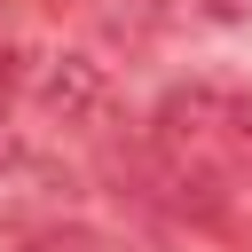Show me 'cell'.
Wrapping results in <instances>:
<instances>
[{
	"mask_svg": "<svg viewBox=\"0 0 252 252\" xmlns=\"http://www.w3.org/2000/svg\"><path fill=\"white\" fill-rule=\"evenodd\" d=\"M0 165H8V142H0Z\"/></svg>",
	"mask_w": 252,
	"mask_h": 252,
	"instance_id": "5",
	"label": "cell"
},
{
	"mask_svg": "<svg viewBox=\"0 0 252 252\" xmlns=\"http://www.w3.org/2000/svg\"><path fill=\"white\" fill-rule=\"evenodd\" d=\"M228 173H252V87H228Z\"/></svg>",
	"mask_w": 252,
	"mask_h": 252,
	"instance_id": "2",
	"label": "cell"
},
{
	"mask_svg": "<svg viewBox=\"0 0 252 252\" xmlns=\"http://www.w3.org/2000/svg\"><path fill=\"white\" fill-rule=\"evenodd\" d=\"M16 94V71H8V47H0V102Z\"/></svg>",
	"mask_w": 252,
	"mask_h": 252,
	"instance_id": "3",
	"label": "cell"
},
{
	"mask_svg": "<svg viewBox=\"0 0 252 252\" xmlns=\"http://www.w3.org/2000/svg\"><path fill=\"white\" fill-rule=\"evenodd\" d=\"M32 102L55 118V126H94L110 110V71L94 55H47L39 79H32Z\"/></svg>",
	"mask_w": 252,
	"mask_h": 252,
	"instance_id": "1",
	"label": "cell"
},
{
	"mask_svg": "<svg viewBox=\"0 0 252 252\" xmlns=\"http://www.w3.org/2000/svg\"><path fill=\"white\" fill-rule=\"evenodd\" d=\"M24 252H63V244H24Z\"/></svg>",
	"mask_w": 252,
	"mask_h": 252,
	"instance_id": "4",
	"label": "cell"
}]
</instances>
